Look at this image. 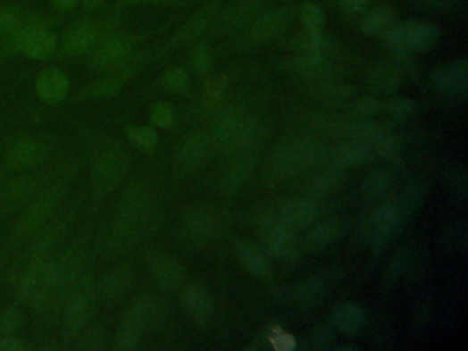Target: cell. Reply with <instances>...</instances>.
<instances>
[{"label":"cell","instance_id":"28","mask_svg":"<svg viewBox=\"0 0 468 351\" xmlns=\"http://www.w3.org/2000/svg\"><path fill=\"white\" fill-rule=\"evenodd\" d=\"M288 22H290V13L288 10H273L255 20L250 30V36L255 42H268L271 38H275L276 36L285 32Z\"/></svg>","mask_w":468,"mask_h":351},{"label":"cell","instance_id":"34","mask_svg":"<svg viewBox=\"0 0 468 351\" xmlns=\"http://www.w3.org/2000/svg\"><path fill=\"white\" fill-rule=\"evenodd\" d=\"M395 174L389 169H375L365 176L360 188L363 199L367 202L378 201L390 188Z\"/></svg>","mask_w":468,"mask_h":351},{"label":"cell","instance_id":"51","mask_svg":"<svg viewBox=\"0 0 468 351\" xmlns=\"http://www.w3.org/2000/svg\"><path fill=\"white\" fill-rule=\"evenodd\" d=\"M116 4L124 7L130 6H147V4H155V6H183L186 0H116Z\"/></svg>","mask_w":468,"mask_h":351},{"label":"cell","instance_id":"58","mask_svg":"<svg viewBox=\"0 0 468 351\" xmlns=\"http://www.w3.org/2000/svg\"><path fill=\"white\" fill-rule=\"evenodd\" d=\"M338 350H352V351H355V350H359V346L357 345H341V346H338Z\"/></svg>","mask_w":468,"mask_h":351},{"label":"cell","instance_id":"41","mask_svg":"<svg viewBox=\"0 0 468 351\" xmlns=\"http://www.w3.org/2000/svg\"><path fill=\"white\" fill-rule=\"evenodd\" d=\"M372 148L373 155L382 158V160L391 161L398 157L400 154V142H398L396 136L389 133V130H386L383 135H380L375 142L371 145Z\"/></svg>","mask_w":468,"mask_h":351},{"label":"cell","instance_id":"1","mask_svg":"<svg viewBox=\"0 0 468 351\" xmlns=\"http://www.w3.org/2000/svg\"><path fill=\"white\" fill-rule=\"evenodd\" d=\"M124 22L125 7L119 4L87 13L65 28L58 40L57 54L69 60L88 56L104 36L122 28Z\"/></svg>","mask_w":468,"mask_h":351},{"label":"cell","instance_id":"33","mask_svg":"<svg viewBox=\"0 0 468 351\" xmlns=\"http://www.w3.org/2000/svg\"><path fill=\"white\" fill-rule=\"evenodd\" d=\"M345 183V174L342 169L335 168L323 173L317 174V178L309 183V198H327L342 188Z\"/></svg>","mask_w":468,"mask_h":351},{"label":"cell","instance_id":"56","mask_svg":"<svg viewBox=\"0 0 468 351\" xmlns=\"http://www.w3.org/2000/svg\"><path fill=\"white\" fill-rule=\"evenodd\" d=\"M106 2L107 0H79V9L86 13L98 12L107 6Z\"/></svg>","mask_w":468,"mask_h":351},{"label":"cell","instance_id":"5","mask_svg":"<svg viewBox=\"0 0 468 351\" xmlns=\"http://www.w3.org/2000/svg\"><path fill=\"white\" fill-rule=\"evenodd\" d=\"M439 36L436 25L412 20L396 24L382 38L391 54H418L436 47Z\"/></svg>","mask_w":468,"mask_h":351},{"label":"cell","instance_id":"36","mask_svg":"<svg viewBox=\"0 0 468 351\" xmlns=\"http://www.w3.org/2000/svg\"><path fill=\"white\" fill-rule=\"evenodd\" d=\"M327 283L321 278H311L299 284L294 291V298L303 306H312L321 302L326 294Z\"/></svg>","mask_w":468,"mask_h":351},{"label":"cell","instance_id":"2","mask_svg":"<svg viewBox=\"0 0 468 351\" xmlns=\"http://www.w3.org/2000/svg\"><path fill=\"white\" fill-rule=\"evenodd\" d=\"M152 212V198L145 188L135 187L128 189L120 202L110 246L119 251L137 243L150 224Z\"/></svg>","mask_w":468,"mask_h":351},{"label":"cell","instance_id":"57","mask_svg":"<svg viewBox=\"0 0 468 351\" xmlns=\"http://www.w3.org/2000/svg\"><path fill=\"white\" fill-rule=\"evenodd\" d=\"M455 189L457 191V198L465 201V198H467V180H465L464 171L456 174V180H455Z\"/></svg>","mask_w":468,"mask_h":351},{"label":"cell","instance_id":"18","mask_svg":"<svg viewBox=\"0 0 468 351\" xmlns=\"http://www.w3.org/2000/svg\"><path fill=\"white\" fill-rule=\"evenodd\" d=\"M321 210L313 198H299L288 201L279 206L276 216L293 230H301L313 225L319 219Z\"/></svg>","mask_w":468,"mask_h":351},{"label":"cell","instance_id":"16","mask_svg":"<svg viewBox=\"0 0 468 351\" xmlns=\"http://www.w3.org/2000/svg\"><path fill=\"white\" fill-rule=\"evenodd\" d=\"M211 153V138L204 130H193L181 140L176 151V163L184 171L198 169Z\"/></svg>","mask_w":468,"mask_h":351},{"label":"cell","instance_id":"29","mask_svg":"<svg viewBox=\"0 0 468 351\" xmlns=\"http://www.w3.org/2000/svg\"><path fill=\"white\" fill-rule=\"evenodd\" d=\"M255 158L252 151H245V153H237L234 160L227 168L226 174H224V189L229 194H237L252 176L253 169H255Z\"/></svg>","mask_w":468,"mask_h":351},{"label":"cell","instance_id":"39","mask_svg":"<svg viewBox=\"0 0 468 351\" xmlns=\"http://www.w3.org/2000/svg\"><path fill=\"white\" fill-rule=\"evenodd\" d=\"M30 12V7L21 4H7L0 6V38L14 30Z\"/></svg>","mask_w":468,"mask_h":351},{"label":"cell","instance_id":"35","mask_svg":"<svg viewBox=\"0 0 468 351\" xmlns=\"http://www.w3.org/2000/svg\"><path fill=\"white\" fill-rule=\"evenodd\" d=\"M263 9L261 0H242L229 10L221 20V29H237L252 21L253 18Z\"/></svg>","mask_w":468,"mask_h":351},{"label":"cell","instance_id":"9","mask_svg":"<svg viewBox=\"0 0 468 351\" xmlns=\"http://www.w3.org/2000/svg\"><path fill=\"white\" fill-rule=\"evenodd\" d=\"M217 220L211 210L193 207L187 210L179 220L178 238L181 245L188 248H204L214 239Z\"/></svg>","mask_w":468,"mask_h":351},{"label":"cell","instance_id":"55","mask_svg":"<svg viewBox=\"0 0 468 351\" xmlns=\"http://www.w3.org/2000/svg\"><path fill=\"white\" fill-rule=\"evenodd\" d=\"M423 6L431 7V9L447 10L457 4V0H415Z\"/></svg>","mask_w":468,"mask_h":351},{"label":"cell","instance_id":"6","mask_svg":"<svg viewBox=\"0 0 468 351\" xmlns=\"http://www.w3.org/2000/svg\"><path fill=\"white\" fill-rule=\"evenodd\" d=\"M323 158V148L314 140L294 138L276 148L272 168L279 176L291 178L314 165Z\"/></svg>","mask_w":468,"mask_h":351},{"label":"cell","instance_id":"42","mask_svg":"<svg viewBox=\"0 0 468 351\" xmlns=\"http://www.w3.org/2000/svg\"><path fill=\"white\" fill-rule=\"evenodd\" d=\"M128 136L130 139L135 143V146L140 148L143 151L155 150L157 147L158 143V135L153 128L148 127H137L130 128L128 130Z\"/></svg>","mask_w":468,"mask_h":351},{"label":"cell","instance_id":"24","mask_svg":"<svg viewBox=\"0 0 468 351\" xmlns=\"http://www.w3.org/2000/svg\"><path fill=\"white\" fill-rule=\"evenodd\" d=\"M334 330L345 337H355L362 332L367 322V313L362 305L355 302H345L335 307L331 314Z\"/></svg>","mask_w":468,"mask_h":351},{"label":"cell","instance_id":"52","mask_svg":"<svg viewBox=\"0 0 468 351\" xmlns=\"http://www.w3.org/2000/svg\"><path fill=\"white\" fill-rule=\"evenodd\" d=\"M350 95H352V88L347 86L327 87L326 91L323 92L324 99H326L327 102H332V104L344 101V99L349 97Z\"/></svg>","mask_w":468,"mask_h":351},{"label":"cell","instance_id":"47","mask_svg":"<svg viewBox=\"0 0 468 351\" xmlns=\"http://www.w3.org/2000/svg\"><path fill=\"white\" fill-rule=\"evenodd\" d=\"M150 120L155 127L170 128L173 124V120H175L172 107L165 102H157V104H153Z\"/></svg>","mask_w":468,"mask_h":351},{"label":"cell","instance_id":"14","mask_svg":"<svg viewBox=\"0 0 468 351\" xmlns=\"http://www.w3.org/2000/svg\"><path fill=\"white\" fill-rule=\"evenodd\" d=\"M468 63L464 58L439 66L430 74V84L445 97H462L467 95Z\"/></svg>","mask_w":468,"mask_h":351},{"label":"cell","instance_id":"27","mask_svg":"<svg viewBox=\"0 0 468 351\" xmlns=\"http://www.w3.org/2000/svg\"><path fill=\"white\" fill-rule=\"evenodd\" d=\"M372 157L371 146L357 140H345L331 154L332 163L338 169L360 168Z\"/></svg>","mask_w":468,"mask_h":351},{"label":"cell","instance_id":"50","mask_svg":"<svg viewBox=\"0 0 468 351\" xmlns=\"http://www.w3.org/2000/svg\"><path fill=\"white\" fill-rule=\"evenodd\" d=\"M342 12L349 15H363L368 12L371 0H338Z\"/></svg>","mask_w":468,"mask_h":351},{"label":"cell","instance_id":"59","mask_svg":"<svg viewBox=\"0 0 468 351\" xmlns=\"http://www.w3.org/2000/svg\"><path fill=\"white\" fill-rule=\"evenodd\" d=\"M2 174H4V171H2V169H0V178H2Z\"/></svg>","mask_w":468,"mask_h":351},{"label":"cell","instance_id":"10","mask_svg":"<svg viewBox=\"0 0 468 351\" xmlns=\"http://www.w3.org/2000/svg\"><path fill=\"white\" fill-rule=\"evenodd\" d=\"M130 168L127 151L119 146L106 148L99 155L92 171V186L98 195H107L113 191L124 179Z\"/></svg>","mask_w":468,"mask_h":351},{"label":"cell","instance_id":"3","mask_svg":"<svg viewBox=\"0 0 468 351\" xmlns=\"http://www.w3.org/2000/svg\"><path fill=\"white\" fill-rule=\"evenodd\" d=\"M163 316L165 305L160 298L152 294L139 297L121 317L114 347L121 351L138 350L146 330L160 324Z\"/></svg>","mask_w":468,"mask_h":351},{"label":"cell","instance_id":"13","mask_svg":"<svg viewBox=\"0 0 468 351\" xmlns=\"http://www.w3.org/2000/svg\"><path fill=\"white\" fill-rule=\"evenodd\" d=\"M261 232L264 235L265 245L272 257L288 261L297 255L298 238L296 230L280 221L276 213L263 219Z\"/></svg>","mask_w":468,"mask_h":351},{"label":"cell","instance_id":"44","mask_svg":"<svg viewBox=\"0 0 468 351\" xmlns=\"http://www.w3.org/2000/svg\"><path fill=\"white\" fill-rule=\"evenodd\" d=\"M190 79L187 74L186 69L181 66H173L166 71L163 77V86L172 92H184L188 88Z\"/></svg>","mask_w":468,"mask_h":351},{"label":"cell","instance_id":"38","mask_svg":"<svg viewBox=\"0 0 468 351\" xmlns=\"http://www.w3.org/2000/svg\"><path fill=\"white\" fill-rule=\"evenodd\" d=\"M76 348L84 351L104 350L109 342L106 330L102 325H89L78 335Z\"/></svg>","mask_w":468,"mask_h":351},{"label":"cell","instance_id":"46","mask_svg":"<svg viewBox=\"0 0 468 351\" xmlns=\"http://www.w3.org/2000/svg\"><path fill=\"white\" fill-rule=\"evenodd\" d=\"M212 63H213V58H212L208 46L196 45L190 56V65L193 71L196 73H206L211 71Z\"/></svg>","mask_w":468,"mask_h":351},{"label":"cell","instance_id":"30","mask_svg":"<svg viewBox=\"0 0 468 351\" xmlns=\"http://www.w3.org/2000/svg\"><path fill=\"white\" fill-rule=\"evenodd\" d=\"M344 233L341 220L329 219L314 222L305 238V246L311 251H321L338 242Z\"/></svg>","mask_w":468,"mask_h":351},{"label":"cell","instance_id":"23","mask_svg":"<svg viewBox=\"0 0 468 351\" xmlns=\"http://www.w3.org/2000/svg\"><path fill=\"white\" fill-rule=\"evenodd\" d=\"M68 76L61 69L46 68L36 80V92L46 104H60L69 92Z\"/></svg>","mask_w":468,"mask_h":351},{"label":"cell","instance_id":"25","mask_svg":"<svg viewBox=\"0 0 468 351\" xmlns=\"http://www.w3.org/2000/svg\"><path fill=\"white\" fill-rule=\"evenodd\" d=\"M54 28L55 27L47 25L33 30L22 47V55L29 60L46 61L50 60L54 54H57L58 38L54 33Z\"/></svg>","mask_w":468,"mask_h":351},{"label":"cell","instance_id":"21","mask_svg":"<svg viewBox=\"0 0 468 351\" xmlns=\"http://www.w3.org/2000/svg\"><path fill=\"white\" fill-rule=\"evenodd\" d=\"M365 81L373 92L390 95L403 86L404 76L393 61H377L368 68Z\"/></svg>","mask_w":468,"mask_h":351},{"label":"cell","instance_id":"37","mask_svg":"<svg viewBox=\"0 0 468 351\" xmlns=\"http://www.w3.org/2000/svg\"><path fill=\"white\" fill-rule=\"evenodd\" d=\"M382 106L380 97L365 95L350 102L347 115L352 120H373L380 114Z\"/></svg>","mask_w":468,"mask_h":351},{"label":"cell","instance_id":"26","mask_svg":"<svg viewBox=\"0 0 468 351\" xmlns=\"http://www.w3.org/2000/svg\"><path fill=\"white\" fill-rule=\"evenodd\" d=\"M238 263L253 278L265 279L270 276L271 263L267 255L249 240H240L235 246Z\"/></svg>","mask_w":468,"mask_h":351},{"label":"cell","instance_id":"19","mask_svg":"<svg viewBox=\"0 0 468 351\" xmlns=\"http://www.w3.org/2000/svg\"><path fill=\"white\" fill-rule=\"evenodd\" d=\"M220 4H221V0H209L208 4L187 20L186 24L176 32L175 38L166 45L165 50L178 47L183 43L193 42L196 38H199L211 24L212 18L220 9Z\"/></svg>","mask_w":468,"mask_h":351},{"label":"cell","instance_id":"22","mask_svg":"<svg viewBox=\"0 0 468 351\" xmlns=\"http://www.w3.org/2000/svg\"><path fill=\"white\" fill-rule=\"evenodd\" d=\"M46 157V148L36 140H20L10 146L4 155V165L12 171H24L39 165Z\"/></svg>","mask_w":468,"mask_h":351},{"label":"cell","instance_id":"12","mask_svg":"<svg viewBox=\"0 0 468 351\" xmlns=\"http://www.w3.org/2000/svg\"><path fill=\"white\" fill-rule=\"evenodd\" d=\"M63 186H55L43 194L36 195L32 204L28 206L20 221L15 225L14 239L22 240L30 237L35 230H39L46 220L50 219L54 210L63 199Z\"/></svg>","mask_w":468,"mask_h":351},{"label":"cell","instance_id":"7","mask_svg":"<svg viewBox=\"0 0 468 351\" xmlns=\"http://www.w3.org/2000/svg\"><path fill=\"white\" fill-rule=\"evenodd\" d=\"M258 132L257 125L239 113H224L214 125V142L221 150L229 153H245L255 147L260 135Z\"/></svg>","mask_w":468,"mask_h":351},{"label":"cell","instance_id":"31","mask_svg":"<svg viewBox=\"0 0 468 351\" xmlns=\"http://www.w3.org/2000/svg\"><path fill=\"white\" fill-rule=\"evenodd\" d=\"M130 273L127 268H116L107 272L99 284V294L104 304L113 305L119 302L130 287Z\"/></svg>","mask_w":468,"mask_h":351},{"label":"cell","instance_id":"49","mask_svg":"<svg viewBox=\"0 0 468 351\" xmlns=\"http://www.w3.org/2000/svg\"><path fill=\"white\" fill-rule=\"evenodd\" d=\"M404 196H405L404 201H405L408 209H414V207L419 206L424 198L423 184L419 183V181H412L411 184L406 186L405 191H404Z\"/></svg>","mask_w":468,"mask_h":351},{"label":"cell","instance_id":"32","mask_svg":"<svg viewBox=\"0 0 468 351\" xmlns=\"http://www.w3.org/2000/svg\"><path fill=\"white\" fill-rule=\"evenodd\" d=\"M396 24H397V17L395 12L380 7L363 14L360 29L371 38H383Z\"/></svg>","mask_w":468,"mask_h":351},{"label":"cell","instance_id":"40","mask_svg":"<svg viewBox=\"0 0 468 351\" xmlns=\"http://www.w3.org/2000/svg\"><path fill=\"white\" fill-rule=\"evenodd\" d=\"M389 117L395 122H405L406 120L411 119L412 115L415 114L416 104L409 97L396 96L391 97L390 101L386 104Z\"/></svg>","mask_w":468,"mask_h":351},{"label":"cell","instance_id":"45","mask_svg":"<svg viewBox=\"0 0 468 351\" xmlns=\"http://www.w3.org/2000/svg\"><path fill=\"white\" fill-rule=\"evenodd\" d=\"M21 314L17 309H6L0 313V340L15 337L18 328L21 325Z\"/></svg>","mask_w":468,"mask_h":351},{"label":"cell","instance_id":"17","mask_svg":"<svg viewBox=\"0 0 468 351\" xmlns=\"http://www.w3.org/2000/svg\"><path fill=\"white\" fill-rule=\"evenodd\" d=\"M150 272L155 283L165 291L181 288L187 278L183 263L170 255H155L150 261Z\"/></svg>","mask_w":468,"mask_h":351},{"label":"cell","instance_id":"8","mask_svg":"<svg viewBox=\"0 0 468 351\" xmlns=\"http://www.w3.org/2000/svg\"><path fill=\"white\" fill-rule=\"evenodd\" d=\"M96 305L91 276L79 279L78 284L71 289L63 309V334L66 338H76L88 325L92 310Z\"/></svg>","mask_w":468,"mask_h":351},{"label":"cell","instance_id":"15","mask_svg":"<svg viewBox=\"0 0 468 351\" xmlns=\"http://www.w3.org/2000/svg\"><path fill=\"white\" fill-rule=\"evenodd\" d=\"M45 183L42 173L14 179L0 186V213H12L32 202Z\"/></svg>","mask_w":468,"mask_h":351},{"label":"cell","instance_id":"48","mask_svg":"<svg viewBox=\"0 0 468 351\" xmlns=\"http://www.w3.org/2000/svg\"><path fill=\"white\" fill-rule=\"evenodd\" d=\"M332 339H334V335L329 328H319V330H314L313 334L309 338V345L311 348H316V350H327V348H331Z\"/></svg>","mask_w":468,"mask_h":351},{"label":"cell","instance_id":"53","mask_svg":"<svg viewBox=\"0 0 468 351\" xmlns=\"http://www.w3.org/2000/svg\"><path fill=\"white\" fill-rule=\"evenodd\" d=\"M54 12L65 15L79 9V0H50Z\"/></svg>","mask_w":468,"mask_h":351},{"label":"cell","instance_id":"43","mask_svg":"<svg viewBox=\"0 0 468 351\" xmlns=\"http://www.w3.org/2000/svg\"><path fill=\"white\" fill-rule=\"evenodd\" d=\"M299 18L306 32L323 30L324 14L321 7L313 4H305L299 9Z\"/></svg>","mask_w":468,"mask_h":351},{"label":"cell","instance_id":"54","mask_svg":"<svg viewBox=\"0 0 468 351\" xmlns=\"http://www.w3.org/2000/svg\"><path fill=\"white\" fill-rule=\"evenodd\" d=\"M28 345L24 340L12 337L0 340V351H25L28 350Z\"/></svg>","mask_w":468,"mask_h":351},{"label":"cell","instance_id":"4","mask_svg":"<svg viewBox=\"0 0 468 351\" xmlns=\"http://www.w3.org/2000/svg\"><path fill=\"white\" fill-rule=\"evenodd\" d=\"M145 38L142 33H130L122 28L110 32L89 53V68L107 73L127 65L134 60L138 47L145 42Z\"/></svg>","mask_w":468,"mask_h":351},{"label":"cell","instance_id":"20","mask_svg":"<svg viewBox=\"0 0 468 351\" xmlns=\"http://www.w3.org/2000/svg\"><path fill=\"white\" fill-rule=\"evenodd\" d=\"M181 304L187 314L198 325H206L213 316V299L201 284H190L181 292Z\"/></svg>","mask_w":468,"mask_h":351},{"label":"cell","instance_id":"11","mask_svg":"<svg viewBox=\"0 0 468 351\" xmlns=\"http://www.w3.org/2000/svg\"><path fill=\"white\" fill-rule=\"evenodd\" d=\"M403 221V209L396 201H383L371 214L367 227V242L373 255H380L391 235Z\"/></svg>","mask_w":468,"mask_h":351}]
</instances>
